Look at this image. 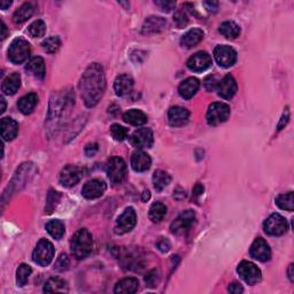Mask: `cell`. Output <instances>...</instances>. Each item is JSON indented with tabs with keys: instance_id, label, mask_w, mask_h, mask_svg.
Here are the masks:
<instances>
[{
	"instance_id": "obj_1",
	"label": "cell",
	"mask_w": 294,
	"mask_h": 294,
	"mask_svg": "<svg viewBox=\"0 0 294 294\" xmlns=\"http://www.w3.org/2000/svg\"><path fill=\"white\" fill-rule=\"evenodd\" d=\"M81 95L86 107H95L103 98L106 90L104 69L99 64L90 65L80 82Z\"/></svg>"
},
{
	"instance_id": "obj_2",
	"label": "cell",
	"mask_w": 294,
	"mask_h": 294,
	"mask_svg": "<svg viewBox=\"0 0 294 294\" xmlns=\"http://www.w3.org/2000/svg\"><path fill=\"white\" fill-rule=\"evenodd\" d=\"M93 239L91 233L86 229H80L74 234L70 240V250L74 257L77 260H83L92 252Z\"/></svg>"
},
{
	"instance_id": "obj_3",
	"label": "cell",
	"mask_w": 294,
	"mask_h": 294,
	"mask_svg": "<svg viewBox=\"0 0 294 294\" xmlns=\"http://www.w3.org/2000/svg\"><path fill=\"white\" fill-rule=\"evenodd\" d=\"M54 257V247L48 239H41L36 248L34 249L33 258L37 264L46 266L52 262Z\"/></svg>"
},
{
	"instance_id": "obj_4",
	"label": "cell",
	"mask_w": 294,
	"mask_h": 294,
	"mask_svg": "<svg viewBox=\"0 0 294 294\" xmlns=\"http://www.w3.org/2000/svg\"><path fill=\"white\" fill-rule=\"evenodd\" d=\"M231 113L230 106L224 103H214L211 104L207 111V123L209 125H218L224 123L229 119Z\"/></svg>"
},
{
	"instance_id": "obj_5",
	"label": "cell",
	"mask_w": 294,
	"mask_h": 294,
	"mask_svg": "<svg viewBox=\"0 0 294 294\" xmlns=\"http://www.w3.org/2000/svg\"><path fill=\"white\" fill-rule=\"evenodd\" d=\"M30 54L29 43L23 38H17L12 42L9 49V59L13 64L20 65L28 59Z\"/></svg>"
},
{
	"instance_id": "obj_6",
	"label": "cell",
	"mask_w": 294,
	"mask_h": 294,
	"mask_svg": "<svg viewBox=\"0 0 294 294\" xmlns=\"http://www.w3.org/2000/svg\"><path fill=\"white\" fill-rule=\"evenodd\" d=\"M106 170H107L108 178L112 183H120L127 175V163L120 156H113L108 160Z\"/></svg>"
},
{
	"instance_id": "obj_7",
	"label": "cell",
	"mask_w": 294,
	"mask_h": 294,
	"mask_svg": "<svg viewBox=\"0 0 294 294\" xmlns=\"http://www.w3.org/2000/svg\"><path fill=\"white\" fill-rule=\"evenodd\" d=\"M264 232L269 236H281L288 229L286 219L279 214H272L265 219L263 224Z\"/></svg>"
},
{
	"instance_id": "obj_8",
	"label": "cell",
	"mask_w": 294,
	"mask_h": 294,
	"mask_svg": "<svg viewBox=\"0 0 294 294\" xmlns=\"http://www.w3.org/2000/svg\"><path fill=\"white\" fill-rule=\"evenodd\" d=\"M237 271L241 279L248 285H255L261 280V270L249 261L240 262V264L238 265Z\"/></svg>"
},
{
	"instance_id": "obj_9",
	"label": "cell",
	"mask_w": 294,
	"mask_h": 294,
	"mask_svg": "<svg viewBox=\"0 0 294 294\" xmlns=\"http://www.w3.org/2000/svg\"><path fill=\"white\" fill-rule=\"evenodd\" d=\"M214 58L223 68H229L237 61V52L228 45H218L214 50Z\"/></svg>"
},
{
	"instance_id": "obj_10",
	"label": "cell",
	"mask_w": 294,
	"mask_h": 294,
	"mask_svg": "<svg viewBox=\"0 0 294 294\" xmlns=\"http://www.w3.org/2000/svg\"><path fill=\"white\" fill-rule=\"evenodd\" d=\"M195 221V214L192 210L183 211L179 216L171 223L170 230L175 234H183L187 232Z\"/></svg>"
},
{
	"instance_id": "obj_11",
	"label": "cell",
	"mask_w": 294,
	"mask_h": 294,
	"mask_svg": "<svg viewBox=\"0 0 294 294\" xmlns=\"http://www.w3.org/2000/svg\"><path fill=\"white\" fill-rule=\"evenodd\" d=\"M137 223V214L136 211L131 207L125 209L123 214L117 218L116 225H115V233L117 234H124L131 231L135 228Z\"/></svg>"
},
{
	"instance_id": "obj_12",
	"label": "cell",
	"mask_w": 294,
	"mask_h": 294,
	"mask_svg": "<svg viewBox=\"0 0 294 294\" xmlns=\"http://www.w3.org/2000/svg\"><path fill=\"white\" fill-rule=\"evenodd\" d=\"M83 172L82 169L77 166H73V164H68L60 172V183L66 187H73L80 182Z\"/></svg>"
},
{
	"instance_id": "obj_13",
	"label": "cell",
	"mask_w": 294,
	"mask_h": 294,
	"mask_svg": "<svg viewBox=\"0 0 294 294\" xmlns=\"http://www.w3.org/2000/svg\"><path fill=\"white\" fill-rule=\"evenodd\" d=\"M153 132L151 129H138L130 137V143L137 148H150L153 145Z\"/></svg>"
},
{
	"instance_id": "obj_14",
	"label": "cell",
	"mask_w": 294,
	"mask_h": 294,
	"mask_svg": "<svg viewBox=\"0 0 294 294\" xmlns=\"http://www.w3.org/2000/svg\"><path fill=\"white\" fill-rule=\"evenodd\" d=\"M250 256L255 258L257 261L266 262L271 257V250H270L269 245L266 244V241L262 238H257L254 240V242L250 246Z\"/></svg>"
},
{
	"instance_id": "obj_15",
	"label": "cell",
	"mask_w": 294,
	"mask_h": 294,
	"mask_svg": "<svg viewBox=\"0 0 294 294\" xmlns=\"http://www.w3.org/2000/svg\"><path fill=\"white\" fill-rule=\"evenodd\" d=\"M211 65V58L207 52H198L194 56H192L189 61H187V68L191 72L200 73L205 72L206 69H208Z\"/></svg>"
},
{
	"instance_id": "obj_16",
	"label": "cell",
	"mask_w": 294,
	"mask_h": 294,
	"mask_svg": "<svg viewBox=\"0 0 294 294\" xmlns=\"http://www.w3.org/2000/svg\"><path fill=\"white\" fill-rule=\"evenodd\" d=\"M106 191V184L103 180L99 179H92L85 183V185L82 189V194L86 199H97L101 197Z\"/></svg>"
},
{
	"instance_id": "obj_17",
	"label": "cell",
	"mask_w": 294,
	"mask_h": 294,
	"mask_svg": "<svg viewBox=\"0 0 294 294\" xmlns=\"http://www.w3.org/2000/svg\"><path fill=\"white\" fill-rule=\"evenodd\" d=\"M190 117V113L186 108L179 107V106H175V107H171L168 112V121H169V124L171 127L178 128L183 127L184 124L187 123Z\"/></svg>"
},
{
	"instance_id": "obj_18",
	"label": "cell",
	"mask_w": 294,
	"mask_h": 294,
	"mask_svg": "<svg viewBox=\"0 0 294 294\" xmlns=\"http://www.w3.org/2000/svg\"><path fill=\"white\" fill-rule=\"evenodd\" d=\"M237 82L233 76L226 75L221 82L217 84V92L218 96L222 97L223 99H231L237 92Z\"/></svg>"
},
{
	"instance_id": "obj_19",
	"label": "cell",
	"mask_w": 294,
	"mask_h": 294,
	"mask_svg": "<svg viewBox=\"0 0 294 294\" xmlns=\"http://www.w3.org/2000/svg\"><path fill=\"white\" fill-rule=\"evenodd\" d=\"M152 160L147 153L137 151L131 156V167L137 172H144L150 169Z\"/></svg>"
},
{
	"instance_id": "obj_20",
	"label": "cell",
	"mask_w": 294,
	"mask_h": 294,
	"mask_svg": "<svg viewBox=\"0 0 294 294\" xmlns=\"http://www.w3.org/2000/svg\"><path fill=\"white\" fill-rule=\"evenodd\" d=\"M166 27H167L166 19L160 18V17H150L145 20L143 28H142V34L151 35V34L160 33V31L166 29Z\"/></svg>"
},
{
	"instance_id": "obj_21",
	"label": "cell",
	"mask_w": 294,
	"mask_h": 294,
	"mask_svg": "<svg viewBox=\"0 0 294 294\" xmlns=\"http://www.w3.org/2000/svg\"><path fill=\"white\" fill-rule=\"evenodd\" d=\"M200 89V82L198 78L195 77H190L187 80L183 81L182 83L179 84L178 92L179 96L184 98V99H191L192 97L195 96V93L198 92Z\"/></svg>"
},
{
	"instance_id": "obj_22",
	"label": "cell",
	"mask_w": 294,
	"mask_h": 294,
	"mask_svg": "<svg viewBox=\"0 0 294 294\" xmlns=\"http://www.w3.org/2000/svg\"><path fill=\"white\" fill-rule=\"evenodd\" d=\"M133 88V80L130 75L128 74H123V75H120L116 77L114 82V90L117 96L123 97L127 96L128 93L131 92Z\"/></svg>"
},
{
	"instance_id": "obj_23",
	"label": "cell",
	"mask_w": 294,
	"mask_h": 294,
	"mask_svg": "<svg viewBox=\"0 0 294 294\" xmlns=\"http://www.w3.org/2000/svg\"><path fill=\"white\" fill-rule=\"evenodd\" d=\"M19 133V124L11 117H4L2 120V137L4 140H13Z\"/></svg>"
},
{
	"instance_id": "obj_24",
	"label": "cell",
	"mask_w": 294,
	"mask_h": 294,
	"mask_svg": "<svg viewBox=\"0 0 294 294\" xmlns=\"http://www.w3.org/2000/svg\"><path fill=\"white\" fill-rule=\"evenodd\" d=\"M139 287V283L136 278L128 277L123 278L120 281H117L115 285L114 292L117 294H132L137 292V289Z\"/></svg>"
},
{
	"instance_id": "obj_25",
	"label": "cell",
	"mask_w": 294,
	"mask_h": 294,
	"mask_svg": "<svg viewBox=\"0 0 294 294\" xmlns=\"http://www.w3.org/2000/svg\"><path fill=\"white\" fill-rule=\"evenodd\" d=\"M203 38V31L201 29H191L180 39V45L185 49H192L198 45Z\"/></svg>"
},
{
	"instance_id": "obj_26",
	"label": "cell",
	"mask_w": 294,
	"mask_h": 294,
	"mask_svg": "<svg viewBox=\"0 0 294 294\" xmlns=\"http://www.w3.org/2000/svg\"><path fill=\"white\" fill-rule=\"evenodd\" d=\"M37 104H38L37 95H35V93H29V95H26L25 97H22L21 99L19 100L18 107H19V111L21 112L22 114L28 115L34 112V109L36 108Z\"/></svg>"
},
{
	"instance_id": "obj_27",
	"label": "cell",
	"mask_w": 294,
	"mask_h": 294,
	"mask_svg": "<svg viewBox=\"0 0 294 294\" xmlns=\"http://www.w3.org/2000/svg\"><path fill=\"white\" fill-rule=\"evenodd\" d=\"M20 86H21V76L18 73H13L9 77H6L5 81L3 82L2 90L5 95L12 96L18 92Z\"/></svg>"
},
{
	"instance_id": "obj_28",
	"label": "cell",
	"mask_w": 294,
	"mask_h": 294,
	"mask_svg": "<svg viewBox=\"0 0 294 294\" xmlns=\"http://www.w3.org/2000/svg\"><path fill=\"white\" fill-rule=\"evenodd\" d=\"M26 70L30 73L31 75H34L37 78H44L46 69H45V62L41 57L33 58L28 62V65L26 67Z\"/></svg>"
},
{
	"instance_id": "obj_29",
	"label": "cell",
	"mask_w": 294,
	"mask_h": 294,
	"mask_svg": "<svg viewBox=\"0 0 294 294\" xmlns=\"http://www.w3.org/2000/svg\"><path fill=\"white\" fill-rule=\"evenodd\" d=\"M123 120L125 122L132 125H143L147 122V115L139 109H130L123 114Z\"/></svg>"
},
{
	"instance_id": "obj_30",
	"label": "cell",
	"mask_w": 294,
	"mask_h": 294,
	"mask_svg": "<svg viewBox=\"0 0 294 294\" xmlns=\"http://www.w3.org/2000/svg\"><path fill=\"white\" fill-rule=\"evenodd\" d=\"M33 14L34 6L31 5L30 3H26L15 11V13L13 15V21L14 23H17V25H22V23H25L27 20L30 19Z\"/></svg>"
},
{
	"instance_id": "obj_31",
	"label": "cell",
	"mask_w": 294,
	"mask_h": 294,
	"mask_svg": "<svg viewBox=\"0 0 294 294\" xmlns=\"http://www.w3.org/2000/svg\"><path fill=\"white\" fill-rule=\"evenodd\" d=\"M171 182V177L168 172L163 170H156L153 174V184H154V189L158 192H161L163 189L169 185Z\"/></svg>"
},
{
	"instance_id": "obj_32",
	"label": "cell",
	"mask_w": 294,
	"mask_h": 294,
	"mask_svg": "<svg viewBox=\"0 0 294 294\" xmlns=\"http://www.w3.org/2000/svg\"><path fill=\"white\" fill-rule=\"evenodd\" d=\"M219 33L226 38L234 39L239 37V35H240V28H239L237 23L232 21H226L219 26Z\"/></svg>"
},
{
	"instance_id": "obj_33",
	"label": "cell",
	"mask_w": 294,
	"mask_h": 294,
	"mask_svg": "<svg viewBox=\"0 0 294 294\" xmlns=\"http://www.w3.org/2000/svg\"><path fill=\"white\" fill-rule=\"evenodd\" d=\"M67 289H68V286H67L66 281L58 277L50 278L44 286V292H49V293L65 292L67 291Z\"/></svg>"
},
{
	"instance_id": "obj_34",
	"label": "cell",
	"mask_w": 294,
	"mask_h": 294,
	"mask_svg": "<svg viewBox=\"0 0 294 294\" xmlns=\"http://www.w3.org/2000/svg\"><path fill=\"white\" fill-rule=\"evenodd\" d=\"M166 214H167L166 205H163L162 202L158 201V202H154L151 206L150 213H148V217H150L152 222L158 223L160 221H162L163 217L166 216Z\"/></svg>"
},
{
	"instance_id": "obj_35",
	"label": "cell",
	"mask_w": 294,
	"mask_h": 294,
	"mask_svg": "<svg viewBox=\"0 0 294 294\" xmlns=\"http://www.w3.org/2000/svg\"><path fill=\"white\" fill-rule=\"evenodd\" d=\"M46 230L50 233L51 237H53L57 240H60V239L64 237L65 234V225L61 221H58V219H53V221H50L48 224H46Z\"/></svg>"
},
{
	"instance_id": "obj_36",
	"label": "cell",
	"mask_w": 294,
	"mask_h": 294,
	"mask_svg": "<svg viewBox=\"0 0 294 294\" xmlns=\"http://www.w3.org/2000/svg\"><path fill=\"white\" fill-rule=\"evenodd\" d=\"M276 205L283 210L293 211V209H294L293 192H287V193L278 195L277 199H276Z\"/></svg>"
},
{
	"instance_id": "obj_37",
	"label": "cell",
	"mask_w": 294,
	"mask_h": 294,
	"mask_svg": "<svg viewBox=\"0 0 294 294\" xmlns=\"http://www.w3.org/2000/svg\"><path fill=\"white\" fill-rule=\"evenodd\" d=\"M28 33L31 37L34 38H41L44 37V35L46 33V25L43 20H37L31 23L28 28Z\"/></svg>"
},
{
	"instance_id": "obj_38",
	"label": "cell",
	"mask_w": 294,
	"mask_h": 294,
	"mask_svg": "<svg viewBox=\"0 0 294 294\" xmlns=\"http://www.w3.org/2000/svg\"><path fill=\"white\" fill-rule=\"evenodd\" d=\"M33 272L31 270V266L28 264H21L18 268L17 271V283L19 286H25L27 283H28V279Z\"/></svg>"
},
{
	"instance_id": "obj_39",
	"label": "cell",
	"mask_w": 294,
	"mask_h": 294,
	"mask_svg": "<svg viewBox=\"0 0 294 294\" xmlns=\"http://www.w3.org/2000/svg\"><path fill=\"white\" fill-rule=\"evenodd\" d=\"M42 46H43V49H44L48 53H56L57 51L60 49L61 41L59 37L52 36V37L46 38L45 41L42 43Z\"/></svg>"
},
{
	"instance_id": "obj_40",
	"label": "cell",
	"mask_w": 294,
	"mask_h": 294,
	"mask_svg": "<svg viewBox=\"0 0 294 294\" xmlns=\"http://www.w3.org/2000/svg\"><path fill=\"white\" fill-rule=\"evenodd\" d=\"M59 200H60V194H59L57 191L50 190L48 200H46V207H45L46 214H51L54 209H56Z\"/></svg>"
},
{
	"instance_id": "obj_41",
	"label": "cell",
	"mask_w": 294,
	"mask_h": 294,
	"mask_svg": "<svg viewBox=\"0 0 294 294\" xmlns=\"http://www.w3.org/2000/svg\"><path fill=\"white\" fill-rule=\"evenodd\" d=\"M111 133L113 138L117 142H122L128 137V130L120 124H113L111 127Z\"/></svg>"
},
{
	"instance_id": "obj_42",
	"label": "cell",
	"mask_w": 294,
	"mask_h": 294,
	"mask_svg": "<svg viewBox=\"0 0 294 294\" xmlns=\"http://www.w3.org/2000/svg\"><path fill=\"white\" fill-rule=\"evenodd\" d=\"M174 21L178 28H183V27H185L187 25V22H189V17H187V13L184 7L176 11V13L174 14Z\"/></svg>"
},
{
	"instance_id": "obj_43",
	"label": "cell",
	"mask_w": 294,
	"mask_h": 294,
	"mask_svg": "<svg viewBox=\"0 0 294 294\" xmlns=\"http://www.w3.org/2000/svg\"><path fill=\"white\" fill-rule=\"evenodd\" d=\"M70 265V261L68 256L66 255V254H60V256H59L57 258V262L56 264H54V268H56L57 270H59V271H65V270H67L69 268Z\"/></svg>"
},
{
	"instance_id": "obj_44",
	"label": "cell",
	"mask_w": 294,
	"mask_h": 294,
	"mask_svg": "<svg viewBox=\"0 0 294 294\" xmlns=\"http://www.w3.org/2000/svg\"><path fill=\"white\" fill-rule=\"evenodd\" d=\"M217 84H218V82L216 81L215 76H208V77L205 78V81H203V85H205L207 91H209V92L216 90Z\"/></svg>"
},
{
	"instance_id": "obj_45",
	"label": "cell",
	"mask_w": 294,
	"mask_h": 294,
	"mask_svg": "<svg viewBox=\"0 0 294 294\" xmlns=\"http://www.w3.org/2000/svg\"><path fill=\"white\" fill-rule=\"evenodd\" d=\"M155 5L159 6L163 12H170L176 7V3L169 2V0H162V2H155Z\"/></svg>"
},
{
	"instance_id": "obj_46",
	"label": "cell",
	"mask_w": 294,
	"mask_h": 294,
	"mask_svg": "<svg viewBox=\"0 0 294 294\" xmlns=\"http://www.w3.org/2000/svg\"><path fill=\"white\" fill-rule=\"evenodd\" d=\"M145 281H146V284L148 287H155L156 283H158V273H156V270H153L145 278Z\"/></svg>"
},
{
	"instance_id": "obj_47",
	"label": "cell",
	"mask_w": 294,
	"mask_h": 294,
	"mask_svg": "<svg viewBox=\"0 0 294 294\" xmlns=\"http://www.w3.org/2000/svg\"><path fill=\"white\" fill-rule=\"evenodd\" d=\"M97 152H98V144H96V143L88 144L85 146V148H84L85 155L89 156V158H91V156H95Z\"/></svg>"
},
{
	"instance_id": "obj_48",
	"label": "cell",
	"mask_w": 294,
	"mask_h": 294,
	"mask_svg": "<svg viewBox=\"0 0 294 294\" xmlns=\"http://www.w3.org/2000/svg\"><path fill=\"white\" fill-rule=\"evenodd\" d=\"M229 292L232 293V294H239L244 291V288H242V286L238 283H231L229 285Z\"/></svg>"
},
{
	"instance_id": "obj_49",
	"label": "cell",
	"mask_w": 294,
	"mask_h": 294,
	"mask_svg": "<svg viewBox=\"0 0 294 294\" xmlns=\"http://www.w3.org/2000/svg\"><path fill=\"white\" fill-rule=\"evenodd\" d=\"M203 6L206 7V10L208 12H217L218 10V3L217 2H205L203 3Z\"/></svg>"
},
{
	"instance_id": "obj_50",
	"label": "cell",
	"mask_w": 294,
	"mask_h": 294,
	"mask_svg": "<svg viewBox=\"0 0 294 294\" xmlns=\"http://www.w3.org/2000/svg\"><path fill=\"white\" fill-rule=\"evenodd\" d=\"M288 119H289V112H288V109H286V111L284 112V114H283V117H281L279 125H278V130H281V129L285 127L286 123L288 122Z\"/></svg>"
},
{
	"instance_id": "obj_51",
	"label": "cell",
	"mask_w": 294,
	"mask_h": 294,
	"mask_svg": "<svg viewBox=\"0 0 294 294\" xmlns=\"http://www.w3.org/2000/svg\"><path fill=\"white\" fill-rule=\"evenodd\" d=\"M158 248L161 250V252H168L170 248V244L169 241L166 240V239H162L161 241L158 242Z\"/></svg>"
},
{
	"instance_id": "obj_52",
	"label": "cell",
	"mask_w": 294,
	"mask_h": 294,
	"mask_svg": "<svg viewBox=\"0 0 294 294\" xmlns=\"http://www.w3.org/2000/svg\"><path fill=\"white\" fill-rule=\"evenodd\" d=\"M203 186H202V184H200V183H198L197 185L194 186V189H193V197L194 198H198V197H200V195H201L202 193H203Z\"/></svg>"
},
{
	"instance_id": "obj_53",
	"label": "cell",
	"mask_w": 294,
	"mask_h": 294,
	"mask_svg": "<svg viewBox=\"0 0 294 294\" xmlns=\"http://www.w3.org/2000/svg\"><path fill=\"white\" fill-rule=\"evenodd\" d=\"M2 30H3V34H2V39H5L7 37V28L5 26V23L2 22Z\"/></svg>"
},
{
	"instance_id": "obj_54",
	"label": "cell",
	"mask_w": 294,
	"mask_h": 294,
	"mask_svg": "<svg viewBox=\"0 0 294 294\" xmlns=\"http://www.w3.org/2000/svg\"><path fill=\"white\" fill-rule=\"evenodd\" d=\"M287 273H288V278H289V280L293 281V280H294V278H293V264H289Z\"/></svg>"
},
{
	"instance_id": "obj_55",
	"label": "cell",
	"mask_w": 294,
	"mask_h": 294,
	"mask_svg": "<svg viewBox=\"0 0 294 294\" xmlns=\"http://www.w3.org/2000/svg\"><path fill=\"white\" fill-rule=\"evenodd\" d=\"M12 5V2H2L0 6H2V10H6L7 7H10Z\"/></svg>"
},
{
	"instance_id": "obj_56",
	"label": "cell",
	"mask_w": 294,
	"mask_h": 294,
	"mask_svg": "<svg viewBox=\"0 0 294 294\" xmlns=\"http://www.w3.org/2000/svg\"><path fill=\"white\" fill-rule=\"evenodd\" d=\"M151 198V194H150V192L148 191H144V193H143V201H147L148 199Z\"/></svg>"
},
{
	"instance_id": "obj_57",
	"label": "cell",
	"mask_w": 294,
	"mask_h": 294,
	"mask_svg": "<svg viewBox=\"0 0 294 294\" xmlns=\"http://www.w3.org/2000/svg\"><path fill=\"white\" fill-rule=\"evenodd\" d=\"M2 104H3V108H2V113L5 112V108H6V103H5V99L2 97Z\"/></svg>"
}]
</instances>
